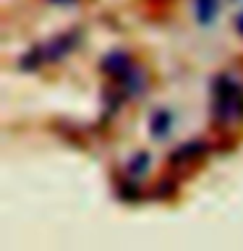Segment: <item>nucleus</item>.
<instances>
[{"mask_svg": "<svg viewBox=\"0 0 243 251\" xmlns=\"http://www.w3.org/2000/svg\"><path fill=\"white\" fill-rule=\"evenodd\" d=\"M52 3H68V0H52Z\"/></svg>", "mask_w": 243, "mask_h": 251, "instance_id": "obj_8", "label": "nucleus"}, {"mask_svg": "<svg viewBox=\"0 0 243 251\" xmlns=\"http://www.w3.org/2000/svg\"><path fill=\"white\" fill-rule=\"evenodd\" d=\"M219 13V0H196V19L199 24H212Z\"/></svg>", "mask_w": 243, "mask_h": 251, "instance_id": "obj_4", "label": "nucleus"}, {"mask_svg": "<svg viewBox=\"0 0 243 251\" xmlns=\"http://www.w3.org/2000/svg\"><path fill=\"white\" fill-rule=\"evenodd\" d=\"M172 128V115L168 110H160V113H154L152 118V136L154 139H165Z\"/></svg>", "mask_w": 243, "mask_h": 251, "instance_id": "obj_5", "label": "nucleus"}, {"mask_svg": "<svg viewBox=\"0 0 243 251\" xmlns=\"http://www.w3.org/2000/svg\"><path fill=\"white\" fill-rule=\"evenodd\" d=\"M146 165H149V154H144V152H141V154L136 157V160L131 162V176H141Z\"/></svg>", "mask_w": 243, "mask_h": 251, "instance_id": "obj_6", "label": "nucleus"}, {"mask_svg": "<svg viewBox=\"0 0 243 251\" xmlns=\"http://www.w3.org/2000/svg\"><path fill=\"white\" fill-rule=\"evenodd\" d=\"M76 39H78L76 31H68V34H60V37L50 39V42L37 45L34 50L21 60V68H39L42 63H52V60L66 58V55L76 47Z\"/></svg>", "mask_w": 243, "mask_h": 251, "instance_id": "obj_2", "label": "nucleus"}, {"mask_svg": "<svg viewBox=\"0 0 243 251\" xmlns=\"http://www.w3.org/2000/svg\"><path fill=\"white\" fill-rule=\"evenodd\" d=\"M235 26H238V31H241V37H243V13L238 16V21H235Z\"/></svg>", "mask_w": 243, "mask_h": 251, "instance_id": "obj_7", "label": "nucleus"}, {"mask_svg": "<svg viewBox=\"0 0 243 251\" xmlns=\"http://www.w3.org/2000/svg\"><path fill=\"white\" fill-rule=\"evenodd\" d=\"M212 118L219 126L238 123L243 118V86L230 76H217L212 84Z\"/></svg>", "mask_w": 243, "mask_h": 251, "instance_id": "obj_1", "label": "nucleus"}, {"mask_svg": "<svg viewBox=\"0 0 243 251\" xmlns=\"http://www.w3.org/2000/svg\"><path fill=\"white\" fill-rule=\"evenodd\" d=\"M133 66L128 63V55L125 52H110L105 60H102V71L110 76H115V78H121L123 74H128Z\"/></svg>", "mask_w": 243, "mask_h": 251, "instance_id": "obj_3", "label": "nucleus"}]
</instances>
